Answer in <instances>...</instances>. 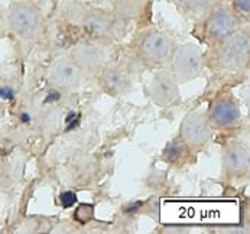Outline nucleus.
I'll return each instance as SVG.
<instances>
[{
    "label": "nucleus",
    "instance_id": "1",
    "mask_svg": "<svg viewBox=\"0 0 250 234\" xmlns=\"http://www.w3.org/2000/svg\"><path fill=\"white\" fill-rule=\"evenodd\" d=\"M214 65L223 71H239L249 63L250 38L245 29L233 34L214 43Z\"/></svg>",
    "mask_w": 250,
    "mask_h": 234
},
{
    "label": "nucleus",
    "instance_id": "2",
    "mask_svg": "<svg viewBox=\"0 0 250 234\" xmlns=\"http://www.w3.org/2000/svg\"><path fill=\"white\" fill-rule=\"evenodd\" d=\"M43 12L35 0H13L6 12V23L13 35L28 39L43 26Z\"/></svg>",
    "mask_w": 250,
    "mask_h": 234
},
{
    "label": "nucleus",
    "instance_id": "3",
    "mask_svg": "<svg viewBox=\"0 0 250 234\" xmlns=\"http://www.w3.org/2000/svg\"><path fill=\"white\" fill-rule=\"evenodd\" d=\"M200 32L203 39L210 43H217L226 36L233 34L240 28L242 18L229 6L226 0L208 9L204 15L200 16Z\"/></svg>",
    "mask_w": 250,
    "mask_h": 234
},
{
    "label": "nucleus",
    "instance_id": "4",
    "mask_svg": "<svg viewBox=\"0 0 250 234\" xmlns=\"http://www.w3.org/2000/svg\"><path fill=\"white\" fill-rule=\"evenodd\" d=\"M133 48L143 63L156 65L169 61L175 42L167 32L158 28H149L136 35Z\"/></svg>",
    "mask_w": 250,
    "mask_h": 234
},
{
    "label": "nucleus",
    "instance_id": "5",
    "mask_svg": "<svg viewBox=\"0 0 250 234\" xmlns=\"http://www.w3.org/2000/svg\"><path fill=\"white\" fill-rule=\"evenodd\" d=\"M75 23L91 39H107L119 26L114 15L110 10L84 3L81 4Z\"/></svg>",
    "mask_w": 250,
    "mask_h": 234
},
{
    "label": "nucleus",
    "instance_id": "6",
    "mask_svg": "<svg viewBox=\"0 0 250 234\" xmlns=\"http://www.w3.org/2000/svg\"><path fill=\"white\" fill-rule=\"evenodd\" d=\"M171 74L178 84L188 83L197 78L204 67L201 49L194 43H185L174 48L171 55Z\"/></svg>",
    "mask_w": 250,
    "mask_h": 234
},
{
    "label": "nucleus",
    "instance_id": "7",
    "mask_svg": "<svg viewBox=\"0 0 250 234\" xmlns=\"http://www.w3.org/2000/svg\"><path fill=\"white\" fill-rule=\"evenodd\" d=\"M179 137L188 148H204L211 140V125L208 119L198 111L187 114L179 128Z\"/></svg>",
    "mask_w": 250,
    "mask_h": 234
},
{
    "label": "nucleus",
    "instance_id": "8",
    "mask_svg": "<svg viewBox=\"0 0 250 234\" xmlns=\"http://www.w3.org/2000/svg\"><path fill=\"white\" fill-rule=\"evenodd\" d=\"M207 119L210 125L217 129H223V130L234 129L240 125L242 120L240 107L237 101L231 99L230 96L218 97L211 104Z\"/></svg>",
    "mask_w": 250,
    "mask_h": 234
},
{
    "label": "nucleus",
    "instance_id": "9",
    "mask_svg": "<svg viewBox=\"0 0 250 234\" xmlns=\"http://www.w3.org/2000/svg\"><path fill=\"white\" fill-rule=\"evenodd\" d=\"M149 96L155 104L161 107L171 106L178 100V83L169 69H162L155 74L149 85Z\"/></svg>",
    "mask_w": 250,
    "mask_h": 234
},
{
    "label": "nucleus",
    "instance_id": "10",
    "mask_svg": "<svg viewBox=\"0 0 250 234\" xmlns=\"http://www.w3.org/2000/svg\"><path fill=\"white\" fill-rule=\"evenodd\" d=\"M70 58L81 72H97L106 63L104 51L93 42H78L71 49Z\"/></svg>",
    "mask_w": 250,
    "mask_h": 234
},
{
    "label": "nucleus",
    "instance_id": "11",
    "mask_svg": "<svg viewBox=\"0 0 250 234\" xmlns=\"http://www.w3.org/2000/svg\"><path fill=\"white\" fill-rule=\"evenodd\" d=\"M81 74L83 72L72 63L70 57H58L52 61L49 67L48 78L52 85L64 90H71L80 84Z\"/></svg>",
    "mask_w": 250,
    "mask_h": 234
},
{
    "label": "nucleus",
    "instance_id": "12",
    "mask_svg": "<svg viewBox=\"0 0 250 234\" xmlns=\"http://www.w3.org/2000/svg\"><path fill=\"white\" fill-rule=\"evenodd\" d=\"M249 149L242 143H233L223 152V170L227 176H243L249 172Z\"/></svg>",
    "mask_w": 250,
    "mask_h": 234
},
{
    "label": "nucleus",
    "instance_id": "13",
    "mask_svg": "<svg viewBox=\"0 0 250 234\" xmlns=\"http://www.w3.org/2000/svg\"><path fill=\"white\" fill-rule=\"evenodd\" d=\"M100 85L110 96H122L130 88V75L122 68H106L100 75Z\"/></svg>",
    "mask_w": 250,
    "mask_h": 234
},
{
    "label": "nucleus",
    "instance_id": "14",
    "mask_svg": "<svg viewBox=\"0 0 250 234\" xmlns=\"http://www.w3.org/2000/svg\"><path fill=\"white\" fill-rule=\"evenodd\" d=\"M146 0H113V15L120 25L122 22H127L135 19L145 7Z\"/></svg>",
    "mask_w": 250,
    "mask_h": 234
},
{
    "label": "nucleus",
    "instance_id": "15",
    "mask_svg": "<svg viewBox=\"0 0 250 234\" xmlns=\"http://www.w3.org/2000/svg\"><path fill=\"white\" fill-rule=\"evenodd\" d=\"M185 16H201L223 0H168Z\"/></svg>",
    "mask_w": 250,
    "mask_h": 234
},
{
    "label": "nucleus",
    "instance_id": "16",
    "mask_svg": "<svg viewBox=\"0 0 250 234\" xmlns=\"http://www.w3.org/2000/svg\"><path fill=\"white\" fill-rule=\"evenodd\" d=\"M187 150H188V146L184 143V140L178 136V137H175V139H172L171 142L167 143V146H165V149L162 152V158L168 164L178 165L185 159Z\"/></svg>",
    "mask_w": 250,
    "mask_h": 234
},
{
    "label": "nucleus",
    "instance_id": "17",
    "mask_svg": "<svg viewBox=\"0 0 250 234\" xmlns=\"http://www.w3.org/2000/svg\"><path fill=\"white\" fill-rule=\"evenodd\" d=\"M74 218L80 224H87L94 218V205L91 204H80L74 211Z\"/></svg>",
    "mask_w": 250,
    "mask_h": 234
},
{
    "label": "nucleus",
    "instance_id": "18",
    "mask_svg": "<svg viewBox=\"0 0 250 234\" xmlns=\"http://www.w3.org/2000/svg\"><path fill=\"white\" fill-rule=\"evenodd\" d=\"M227 3L240 18H248L249 16L250 0H229Z\"/></svg>",
    "mask_w": 250,
    "mask_h": 234
},
{
    "label": "nucleus",
    "instance_id": "19",
    "mask_svg": "<svg viewBox=\"0 0 250 234\" xmlns=\"http://www.w3.org/2000/svg\"><path fill=\"white\" fill-rule=\"evenodd\" d=\"M58 200H60L61 207L71 208V207H74L77 204V194L74 191H64V192H61Z\"/></svg>",
    "mask_w": 250,
    "mask_h": 234
},
{
    "label": "nucleus",
    "instance_id": "20",
    "mask_svg": "<svg viewBox=\"0 0 250 234\" xmlns=\"http://www.w3.org/2000/svg\"><path fill=\"white\" fill-rule=\"evenodd\" d=\"M0 97L3 100H13V97H15L13 88H10V87H1L0 88Z\"/></svg>",
    "mask_w": 250,
    "mask_h": 234
},
{
    "label": "nucleus",
    "instance_id": "21",
    "mask_svg": "<svg viewBox=\"0 0 250 234\" xmlns=\"http://www.w3.org/2000/svg\"><path fill=\"white\" fill-rule=\"evenodd\" d=\"M22 122H23V123H29V122H31V117H29L28 114H22Z\"/></svg>",
    "mask_w": 250,
    "mask_h": 234
}]
</instances>
